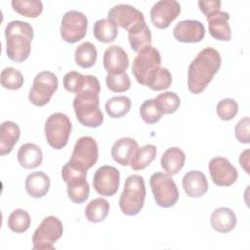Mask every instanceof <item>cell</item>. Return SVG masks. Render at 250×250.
Listing matches in <instances>:
<instances>
[{
    "mask_svg": "<svg viewBox=\"0 0 250 250\" xmlns=\"http://www.w3.org/2000/svg\"><path fill=\"white\" fill-rule=\"evenodd\" d=\"M221 62V55L216 49L211 47L202 49L189 64L188 90L193 94L203 92L220 69Z\"/></svg>",
    "mask_w": 250,
    "mask_h": 250,
    "instance_id": "6da1fadb",
    "label": "cell"
},
{
    "mask_svg": "<svg viewBox=\"0 0 250 250\" xmlns=\"http://www.w3.org/2000/svg\"><path fill=\"white\" fill-rule=\"evenodd\" d=\"M6 53L10 60L16 62L25 61L31 51L33 28L25 21H12L5 28Z\"/></svg>",
    "mask_w": 250,
    "mask_h": 250,
    "instance_id": "7a4b0ae2",
    "label": "cell"
},
{
    "mask_svg": "<svg viewBox=\"0 0 250 250\" xmlns=\"http://www.w3.org/2000/svg\"><path fill=\"white\" fill-rule=\"evenodd\" d=\"M99 94L95 90H85L73 100V109L77 120L85 127L98 128L104 120L99 106Z\"/></svg>",
    "mask_w": 250,
    "mask_h": 250,
    "instance_id": "3957f363",
    "label": "cell"
},
{
    "mask_svg": "<svg viewBox=\"0 0 250 250\" xmlns=\"http://www.w3.org/2000/svg\"><path fill=\"white\" fill-rule=\"evenodd\" d=\"M146 195L144 178L140 175H130L124 184L123 191L119 197L121 212L127 216L139 214L144 206Z\"/></svg>",
    "mask_w": 250,
    "mask_h": 250,
    "instance_id": "277c9868",
    "label": "cell"
},
{
    "mask_svg": "<svg viewBox=\"0 0 250 250\" xmlns=\"http://www.w3.org/2000/svg\"><path fill=\"white\" fill-rule=\"evenodd\" d=\"M62 178L67 185V195L71 201L80 204L88 199L90 186L86 180L87 171L66 162L62 169Z\"/></svg>",
    "mask_w": 250,
    "mask_h": 250,
    "instance_id": "5b68a950",
    "label": "cell"
},
{
    "mask_svg": "<svg viewBox=\"0 0 250 250\" xmlns=\"http://www.w3.org/2000/svg\"><path fill=\"white\" fill-rule=\"evenodd\" d=\"M72 125L69 117L62 112L53 113L45 122V136L51 147L54 149L63 148L71 133Z\"/></svg>",
    "mask_w": 250,
    "mask_h": 250,
    "instance_id": "8992f818",
    "label": "cell"
},
{
    "mask_svg": "<svg viewBox=\"0 0 250 250\" xmlns=\"http://www.w3.org/2000/svg\"><path fill=\"white\" fill-rule=\"evenodd\" d=\"M161 65V56L157 49L149 46L141 50L133 61L132 72L141 85L146 86L152 74Z\"/></svg>",
    "mask_w": 250,
    "mask_h": 250,
    "instance_id": "52a82bcc",
    "label": "cell"
},
{
    "mask_svg": "<svg viewBox=\"0 0 250 250\" xmlns=\"http://www.w3.org/2000/svg\"><path fill=\"white\" fill-rule=\"evenodd\" d=\"M149 184L157 205L163 208H169L177 203L179 191L171 176L162 172H156L151 175Z\"/></svg>",
    "mask_w": 250,
    "mask_h": 250,
    "instance_id": "ba28073f",
    "label": "cell"
},
{
    "mask_svg": "<svg viewBox=\"0 0 250 250\" xmlns=\"http://www.w3.org/2000/svg\"><path fill=\"white\" fill-rule=\"evenodd\" d=\"M63 233L62 223L55 216L46 217L32 235L34 250H53L54 243Z\"/></svg>",
    "mask_w": 250,
    "mask_h": 250,
    "instance_id": "9c48e42d",
    "label": "cell"
},
{
    "mask_svg": "<svg viewBox=\"0 0 250 250\" xmlns=\"http://www.w3.org/2000/svg\"><path fill=\"white\" fill-rule=\"evenodd\" d=\"M58 77L51 71H41L34 77L28 99L36 106L46 105L58 89Z\"/></svg>",
    "mask_w": 250,
    "mask_h": 250,
    "instance_id": "30bf717a",
    "label": "cell"
},
{
    "mask_svg": "<svg viewBox=\"0 0 250 250\" xmlns=\"http://www.w3.org/2000/svg\"><path fill=\"white\" fill-rule=\"evenodd\" d=\"M98 157L99 149L95 139L83 136L76 141L68 162L78 169L88 171L95 165Z\"/></svg>",
    "mask_w": 250,
    "mask_h": 250,
    "instance_id": "8fae6325",
    "label": "cell"
},
{
    "mask_svg": "<svg viewBox=\"0 0 250 250\" xmlns=\"http://www.w3.org/2000/svg\"><path fill=\"white\" fill-rule=\"evenodd\" d=\"M88 27V19L82 12L68 11L62 19L60 33L67 43L74 44L85 37Z\"/></svg>",
    "mask_w": 250,
    "mask_h": 250,
    "instance_id": "7c38bea8",
    "label": "cell"
},
{
    "mask_svg": "<svg viewBox=\"0 0 250 250\" xmlns=\"http://www.w3.org/2000/svg\"><path fill=\"white\" fill-rule=\"evenodd\" d=\"M107 20L116 27L120 26L128 31L146 22L144 14L135 7L127 4L113 6L107 13Z\"/></svg>",
    "mask_w": 250,
    "mask_h": 250,
    "instance_id": "4fadbf2b",
    "label": "cell"
},
{
    "mask_svg": "<svg viewBox=\"0 0 250 250\" xmlns=\"http://www.w3.org/2000/svg\"><path fill=\"white\" fill-rule=\"evenodd\" d=\"M120 174L119 171L110 165L101 166L94 174L93 186L94 189L100 195L112 196L119 188Z\"/></svg>",
    "mask_w": 250,
    "mask_h": 250,
    "instance_id": "5bb4252c",
    "label": "cell"
},
{
    "mask_svg": "<svg viewBox=\"0 0 250 250\" xmlns=\"http://www.w3.org/2000/svg\"><path fill=\"white\" fill-rule=\"evenodd\" d=\"M181 13L180 3L175 0H161L150 9L152 24L159 29L167 28Z\"/></svg>",
    "mask_w": 250,
    "mask_h": 250,
    "instance_id": "9a60e30c",
    "label": "cell"
},
{
    "mask_svg": "<svg viewBox=\"0 0 250 250\" xmlns=\"http://www.w3.org/2000/svg\"><path fill=\"white\" fill-rule=\"evenodd\" d=\"M208 168L212 181L220 187H229L238 178L235 167L227 158L221 156L212 158Z\"/></svg>",
    "mask_w": 250,
    "mask_h": 250,
    "instance_id": "2e32d148",
    "label": "cell"
},
{
    "mask_svg": "<svg viewBox=\"0 0 250 250\" xmlns=\"http://www.w3.org/2000/svg\"><path fill=\"white\" fill-rule=\"evenodd\" d=\"M173 35L178 41L183 43H197L203 39L205 28L199 21L184 20L175 25Z\"/></svg>",
    "mask_w": 250,
    "mask_h": 250,
    "instance_id": "e0dca14e",
    "label": "cell"
},
{
    "mask_svg": "<svg viewBox=\"0 0 250 250\" xmlns=\"http://www.w3.org/2000/svg\"><path fill=\"white\" fill-rule=\"evenodd\" d=\"M63 87L66 91L78 95L85 90H95L100 92L101 85L94 75H83L76 71H69L63 77Z\"/></svg>",
    "mask_w": 250,
    "mask_h": 250,
    "instance_id": "ac0fdd59",
    "label": "cell"
},
{
    "mask_svg": "<svg viewBox=\"0 0 250 250\" xmlns=\"http://www.w3.org/2000/svg\"><path fill=\"white\" fill-rule=\"evenodd\" d=\"M103 64L104 69L107 71V74L125 72L129 67L128 54L121 47L112 45L104 51Z\"/></svg>",
    "mask_w": 250,
    "mask_h": 250,
    "instance_id": "d6986e66",
    "label": "cell"
},
{
    "mask_svg": "<svg viewBox=\"0 0 250 250\" xmlns=\"http://www.w3.org/2000/svg\"><path fill=\"white\" fill-rule=\"evenodd\" d=\"M206 20L212 37L221 41H229L231 39V29L229 25V15L227 12L220 10L207 17Z\"/></svg>",
    "mask_w": 250,
    "mask_h": 250,
    "instance_id": "ffe728a7",
    "label": "cell"
},
{
    "mask_svg": "<svg viewBox=\"0 0 250 250\" xmlns=\"http://www.w3.org/2000/svg\"><path fill=\"white\" fill-rule=\"evenodd\" d=\"M182 185L185 193L193 198L203 196L208 190V182L200 171H189L183 177Z\"/></svg>",
    "mask_w": 250,
    "mask_h": 250,
    "instance_id": "44dd1931",
    "label": "cell"
},
{
    "mask_svg": "<svg viewBox=\"0 0 250 250\" xmlns=\"http://www.w3.org/2000/svg\"><path fill=\"white\" fill-rule=\"evenodd\" d=\"M236 215L229 207H219L211 215V227L220 233H228L236 226Z\"/></svg>",
    "mask_w": 250,
    "mask_h": 250,
    "instance_id": "7402d4cb",
    "label": "cell"
},
{
    "mask_svg": "<svg viewBox=\"0 0 250 250\" xmlns=\"http://www.w3.org/2000/svg\"><path fill=\"white\" fill-rule=\"evenodd\" d=\"M138 148L136 140L130 137H124L117 140L111 147V156L115 162L122 166L130 164V160Z\"/></svg>",
    "mask_w": 250,
    "mask_h": 250,
    "instance_id": "603a6c76",
    "label": "cell"
},
{
    "mask_svg": "<svg viewBox=\"0 0 250 250\" xmlns=\"http://www.w3.org/2000/svg\"><path fill=\"white\" fill-rule=\"evenodd\" d=\"M21 131L17 123L6 120L0 126V154H9L20 139Z\"/></svg>",
    "mask_w": 250,
    "mask_h": 250,
    "instance_id": "cb8c5ba5",
    "label": "cell"
},
{
    "mask_svg": "<svg viewBox=\"0 0 250 250\" xmlns=\"http://www.w3.org/2000/svg\"><path fill=\"white\" fill-rule=\"evenodd\" d=\"M17 158L22 168L35 169L42 163L43 153L35 144L26 143L19 148Z\"/></svg>",
    "mask_w": 250,
    "mask_h": 250,
    "instance_id": "d4e9b609",
    "label": "cell"
},
{
    "mask_svg": "<svg viewBox=\"0 0 250 250\" xmlns=\"http://www.w3.org/2000/svg\"><path fill=\"white\" fill-rule=\"evenodd\" d=\"M186 155L179 147H170L161 156L160 164L164 172L169 176L178 174L184 167Z\"/></svg>",
    "mask_w": 250,
    "mask_h": 250,
    "instance_id": "484cf974",
    "label": "cell"
},
{
    "mask_svg": "<svg viewBox=\"0 0 250 250\" xmlns=\"http://www.w3.org/2000/svg\"><path fill=\"white\" fill-rule=\"evenodd\" d=\"M50 178L44 172H33L26 177L25 189L34 198L45 196L50 188Z\"/></svg>",
    "mask_w": 250,
    "mask_h": 250,
    "instance_id": "4316f807",
    "label": "cell"
},
{
    "mask_svg": "<svg viewBox=\"0 0 250 250\" xmlns=\"http://www.w3.org/2000/svg\"><path fill=\"white\" fill-rule=\"evenodd\" d=\"M129 43L133 51L139 53L141 50L151 46V31L146 22L128 31Z\"/></svg>",
    "mask_w": 250,
    "mask_h": 250,
    "instance_id": "83f0119b",
    "label": "cell"
},
{
    "mask_svg": "<svg viewBox=\"0 0 250 250\" xmlns=\"http://www.w3.org/2000/svg\"><path fill=\"white\" fill-rule=\"evenodd\" d=\"M156 152L155 146L151 144L138 147L130 160L131 168L135 171L146 169L155 159Z\"/></svg>",
    "mask_w": 250,
    "mask_h": 250,
    "instance_id": "f1b7e54d",
    "label": "cell"
},
{
    "mask_svg": "<svg viewBox=\"0 0 250 250\" xmlns=\"http://www.w3.org/2000/svg\"><path fill=\"white\" fill-rule=\"evenodd\" d=\"M110 205L104 198L98 197L91 200L85 209V215L89 222L100 223L104 221L109 213Z\"/></svg>",
    "mask_w": 250,
    "mask_h": 250,
    "instance_id": "f546056e",
    "label": "cell"
},
{
    "mask_svg": "<svg viewBox=\"0 0 250 250\" xmlns=\"http://www.w3.org/2000/svg\"><path fill=\"white\" fill-rule=\"evenodd\" d=\"M98 52L94 44L91 42H84L80 44L74 54L75 62L82 68L92 67L97 61Z\"/></svg>",
    "mask_w": 250,
    "mask_h": 250,
    "instance_id": "4dcf8cb0",
    "label": "cell"
},
{
    "mask_svg": "<svg viewBox=\"0 0 250 250\" xmlns=\"http://www.w3.org/2000/svg\"><path fill=\"white\" fill-rule=\"evenodd\" d=\"M93 33L95 38L100 42L111 43L115 40L118 29L107 19H100L94 24Z\"/></svg>",
    "mask_w": 250,
    "mask_h": 250,
    "instance_id": "1f68e13d",
    "label": "cell"
},
{
    "mask_svg": "<svg viewBox=\"0 0 250 250\" xmlns=\"http://www.w3.org/2000/svg\"><path fill=\"white\" fill-rule=\"evenodd\" d=\"M131 100L127 96L112 97L105 103V111L111 118H120L131 109Z\"/></svg>",
    "mask_w": 250,
    "mask_h": 250,
    "instance_id": "d6a6232c",
    "label": "cell"
},
{
    "mask_svg": "<svg viewBox=\"0 0 250 250\" xmlns=\"http://www.w3.org/2000/svg\"><path fill=\"white\" fill-rule=\"evenodd\" d=\"M11 4L15 12L27 18H36L43 11V4L38 0H13Z\"/></svg>",
    "mask_w": 250,
    "mask_h": 250,
    "instance_id": "836d02e7",
    "label": "cell"
},
{
    "mask_svg": "<svg viewBox=\"0 0 250 250\" xmlns=\"http://www.w3.org/2000/svg\"><path fill=\"white\" fill-rule=\"evenodd\" d=\"M31 219L29 214L22 209L14 210L8 218L9 229L16 233L25 232L30 227Z\"/></svg>",
    "mask_w": 250,
    "mask_h": 250,
    "instance_id": "e575fe53",
    "label": "cell"
},
{
    "mask_svg": "<svg viewBox=\"0 0 250 250\" xmlns=\"http://www.w3.org/2000/svg\"><path fill=\"white\" fill-rule=\"evenodd\" d=\"M155 104L163 114H172L181 104L179 96L174 92H164L154 98Z\"/></svg>",
    "mask_w": 250,
    "mask_h": 250,
    "instance_id": "d590c367",
    "label": "cell"
},
{
    "mask_svg": "<svg viewBox=\"0 0 250 250\" xmlns=\"http://www.w3.org/2000/svg\"><path fill=\"white\" fill-rule=\"evenodd\" d=\"M24 77L22 73L13 67H6L1 72V85L5 89L18 90L22 87Z\"/></svg>",
    "mask_w": 250,
    "mask_h": 250,
    "instance_id": "8d00e7d4",
    "label": "cell"
},
{
    "mask_svg": "<svg viewBox=\"0 0 250 250\" xmlns=\"http://www.w3.org/2000/svg\"><path fill=\"white\" fill-rule=\"evenodd\" d=\"M172 84V74L165 67H159L150 77L146 86L153 91L168 89Z\"/></svg>",
    "mask_w": 250,
    "mask_h": 250,
    "instance_id": "74e56055",
    "label": "cell"
},
{
    "mask_svg": "<svg viewBox=\"0 0 250 250\" xmlns=\"http://www.w3.org/2000/svg\"><path fill=\"white\" fill-rule=\"evenodd\" d=\"M107 88L114 93L126 92L131 87V79L127 72L107 74L105 78Z\"/></svg>",
    "mask_w": 250,
    "mask_h": 250,
    "instance_id": "f35d334b",
    "label": "cell"
},
{
    "mask_svg": "<svg viewBox=\"0 0 250 250\" xmlns=\"http://www.w3.org/2000/svg\"><path fill=\"white\" fill-rule=\"evenodd\" d=\"M140 115L146 123L154 124L160 120L163 113L155 104L154 99H148L141 104Z\"/></svg>",
    "mask_w": 250,
    "mask_h": 250,
    "instance_id": "ab89813d",
    "label": "cell"
},
{
    "mask_svg": "<svg viewBox=\"0 0 250 250\" xmlns=\"http://www.w3.org/2000/svg\"><path fill=\"white\" fill-rule=\"evenodd\" d=\"M216 112L220 119L225 121L231 120L238 112V104L236 101L231 98L223 99L218 103Z\"/></svg>",
    "mask_w": 250,
    "mask_h": 250,
    "instance_id": "60d3db41",
    "label": "cell"
},
{
    "mask_svg": "<svg viewBox=\"0 0 250 250\" xmlns=\"http://www.w3.org/2000/svg\"><path fill=\"white\" fill-rule=\"evenodd\" d=\"M249 117L246 116L240 119L235 125V137L238 142L243 144H249L250 142V130H249Z\"/></svg>",
    "mask_w": 250,
    "mask_h": 250,
    "instance_id": "b9f144b4",
    "label": "cell"
},
{
    "mask_svg": "<svg viewBox=\"0 0 250 250\" xmlns=\"http://www.w3.org/2000/svg\"><path fill=\"white\" fill-rule=\"evenodd\" d=\"M198 7L200 11L205 15V17H209L212 14L220 11L221 1L219 0H201L198 1Z\"/></svg>",
    "mask_w": 250,
    "mask_h": 250,
    "instance_id": "7bdbcfd3",
    "label": "cell"
},
{
    "mask_svg": "<svg viewBox=\"0 0 250 250\" xmlns=\"http://www.w3.org/2000/svg\"><path fill=\"white\" fill-rule=\"evenodd\" d=\"M239 163L244 171L249 174V150H244L239 156Z\"/></svg>",
    "mask_w": 250,
    "mask_h": 250,
    "instance_id": "ee69618b",
    "label": "cell"
}]
</instances>
